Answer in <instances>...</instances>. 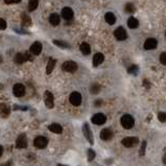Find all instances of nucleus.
<instances>
[{
  "label": "nucleus",
  "instance_id": "29",
  "mask_svg": "<svg viewBox=\"0 0 166 166\" xmlns=\"http://www.w3.org/2000/svg\"><path fill=\"white\" fill-rule=\"evenodd\" d=\"M124 10H126V13L132 14V13H135L136 8H135V6H134V4L129 2V3H126V8H124Z\"/></svg>",
  "mask_w": 166,
  "mask_h": 166
},
{
  "label": "nucleus",
  "instance_id": "38",
  "mask_svg": "<svg viewBox=\"0 0 166 166\" xmlns=\"http://www.w3.org/2000/svg\"><path fill=\"white\" fill-rule=\"evenodd\" d=\"M101 104V101H95V106L96 107H99Z\"/></svg>",
  "mask_w": 166,
  "mask_h": 166
},
{
  "label": "nucleus",
  "instance_id": "2",
  "mask_svg": "<svg viewBox=\"0 0 166 166\" xmlns=\"http://www.w3.org/2000/svg\"><path fill=\"white\" fill-rule=\"evenodd\" d=\"M62 68L66 72L73 73V72H75L77 70V64L75 62H73V61H67V62H65L64 64H63Z\"/></svg>",
  "mask_w": 166,
  "mask_h": 166
},
{
  "label": "nucleus",
  "instance_id": "26",
  "mask_svg": "<svg viewBox=\"0 0 166 166\" xmlns=\"http://www.w3.org/2000/svg\"><path fill=\"white\" fill-rule=\"evenodd\" d=\"M31 24V20L29 18V16H27L26 14H23L22 15V25L23 26H29Z\"/></svg>",
  "mask_w": 166,
  "mask_h": 166
},
{
  "label": "nucleus",
  "instance_id": "4",
  "mask_svg": "<svg viewBox=\"0 0 166 166\" xmlns=\"http://www.w3.org/2000/svg\"><path fill=\"white\" fill-rule=\"evenodd\" d=\"M69 101H70V102H71L72 106H74V107L81 106V93L72 92L71 94H70Z\"/></svg>",
  "mask_w": 166,
  "mask_h": 166
},
{
  "label": "nucleus",
  "instance_id": "41",
  "mask_svg": "<svg viewBox=\"0 0 166 166\" xmlns=\"http://www.w3.org/2000/svg\"><path fill=\"white\" fill-rule=\"evenodd\" d=\"M0 89H2V86L1 85H0Z\"/></svg>",
  "mask_w": 166,
  "mask_h": 166
},
{
  "label": "nucleus",
  "instance_id": "16",
  "mask_svg": "<svg viewBox=\"0 0 166 166\" xmlns=\"http://www.w3.org/2000/svg\"><path fill=\"white\" fill-rule=\"evenodd\" d=\"M104 54L101 53V52H97V53H95L94 56H93V66L97 67V66H99L104 62Z\"/></svg>",
  "mask_w": 166,
  "mask_h": 166
},
{
  "label": "nucleus",
  "instance_id": "40",
  "mask_svg": "<svg viewBox=\"0 0 166 166\" xmlns=\"http://www.w3.org/2000/svg\"><path fill=\"white\" fill-rule=\"evenodd\" d=\"M163 163L166 165V153H165V155L163 156Z\"/></svg>",
  "mask_w": 166,
  "mask_h": 166
},
{
  "label": "nucleus",
  "instance_id": "15",
  "mask_svg": "<svg viewBox=\"0 0 166 166\" xmlns=\"http://www.w3.org/2000/svg\"><path fill=\"white\" fill-rule=\"evenodd\" d=\"M11 113V108L6 104H0V116L3 118L8 117Z\"/></svg>",
  "mask_w": 166,
  "mask_h": 166
},
{
  "label": "nucleus",
  "instance_id": "1",
  "mask_svg": "<svg viewBox=\"0 0 166 166\" xmlns=\"http://www.w3.org/2000/svg\"><path fill=\"white\" fill-rule=\"evenodd\" d=\"M120 122H121V126L126 129H132L134 126V124H135V120H134V118L129 114L122 116L121 119H120Z\"/></svg>",
  "mask_w": 166,
  "mask_h": 166
},
{
  "label": "nucleus",
  "instance_id": "11",
  "mask_svg": "<svg viewBox=\"0 0 166 166\" xmlns=\"http://www.w3.org/2000/svg\"><path fill=\"white\" fill-rule=\"evenodd\" d=\"M114 36L117 40L122 41V40H126V37H128V34H126V29H124L123 27H118L114 31Z\"/></svg>",
  "mask_w": 166,
  "mask_h": 166
},
{
  "label": "nucleus",
  "instance_id": "35",
  "mask_svg": "<svg viewBox=\"0 0 166 166\" xmlns=\"http://www.w3.org/2000/svg\"><path fill=\"white\" fill-rule=\"evenodd\" d=\"M6 28V22L5 20L0 19V30H3V29Z\"/></svg>",
  "mask_w": 166,
  "mask_h": 166
},
{
  "label": "nucleus",
  "instance_id": "12",
  "mask_svg": "<svg viewBox=\"0 0 166 166\" xmlns=\"http://www.w3.org/2000/svg\"><path fill=\"white\" fill-rule=\"evenodd\" d=\"M157 46H158V41H157L156 39H154V38L147 39V40L144 42V48L146 49V50H152V49H155V48H157Z\"/></svg>",
  "mask_w": 166,
  "mask_h": 166
},
{
  "label": "nucleus",
  "instance_id": "36",
  "mask_svg": "<svg viewBox=\"0 0 166 166\" xmlns=\"http://www.w3.org/2000/svg\"><path fill=\"white\" fill-rule=\"evenodd\" d=\"M24 58H25V61H33V56H30V52H24Z\"/></svg>",
  "mask_w": 166,
  "mask_h": 166
},
{
  "label": "nucleus",
  "instance_id": "43",
  "mask_svg": "<svg viewBox=\"0 0 166 166\" xmlns=\"http://www.w3.org/2000/svg\"><path fill=\"white\" fill-rule=\"evenodd\" d=\"M0 62H1V58H0Z\"/></svg>",
  "mask_w": 166,
  "mask_h": 166
},
{
  "label": "nucleus",
  "instance_id": "7",
  "mask_svg": "<svg viewBox=\"0 0 166 166\" xmlns=\"http://www.w3.org/2000/svg\"><path fill=\"white\" fill-rule=\"evenodd\" d=\"M13 92L15 96L22 97L24 94H25V87H24L22 84H16L13 88Z\"/></svg>",
  "mask_w": 166,
  "mask_h": 166
},
{
  "label": "nucleus",
  "instance_id": "22",
  "mask_svg": "<svg viewBox=\"0 0 166 166\" xmlns=\"http://www.w3.org/2000/svg\"><path fill=\"white\" fill-rule=\"evenodd\" d=\"M79 49H81V51L83 52L85 56H87V54H89L90 52H91V47H90V45L88 44V43H86V42H84V43H81V47H79Z\"/></svg>",
  "mask_w": 166,
  "mask_h": 166
},
{
  "label": "nucleus",
  "instance_id": "5",
  "mask_svg": "<svg viewBox=\"0 0 166 166\" xmlns=\"http://www.w3.org/2000/svg\"><path fill=\"white\" fill-rule=\"evenodd\" d=\"M48 144V139L46 137H43V136H39L34 141V145H35L37 148H44V147L47 146Z\"/></svg>",
  "mask_w": 166,
  "mask_h": 166
},
{
  "label": "nucleus",
  "instance_id": "27",
  "mask_svg": "<svg viewBox=\"0 0 166 166\" xmlns=\"http://www.w3.org/2000/svg\"><path fill=\"white\" fill-rule=\"evenodd\" d=\"M90 91L92 94H97V93L101 91V86H99L98 84H93L90 88Z\"/></svg>",
  "mask_w": 166,
  "mask_h": 166
},
{
  "label": "nucleus",
  "instance_id": "20",
  "mask_svg": "<svg viewBox=\"0 0 166 166\" xmlns=\"http://www.w3.org/2000/svg\"><path fill=\"white\" fill-rule=\"evenodd\" d=\"M104 19H106V22L110 25H113V24L116 22V17L113 13H107L106 16H104Z\"/></svg>",
  "mask_w": 166,
  "mask_h": 166
},
{
  "label": "nucleus",
  "instance_id": "3",
  "mask_svg": "<svg viewBox=\"0 0 166 166\" xmlns=\"http://www.w3.org/2000/svg\"><path fill=\"white\" fill-rule=\"evenodd\" d=\"M138 142H139V139H138L137 137H126L121 141L122 145L128 147V148H129V147H134L135 145L138 144Z\"/></svg>",
  "mask_w": 166,
  "mask_h": 166
},
{
  "label": "nucleus",
  "instance_id": "8",
  "mask_svg": "<svg viewBox=\"0 0 166 166\" xmlns=\"http://www.w3.org/2000/svg\"><path fill=\"white\" fill-rule=\"evenodd\" d=\"M44 101L45 104L48 109H52L54 107V102H53V95H52L51 92L49 91H46L44 94Z\"/></svg>",
  "mask_w": 166,
  "mask_h": 166
},
{
  "label": "nucleus",
  "instance_id": "33",
  "mask_svg": "<svg viewBox=\"0 0 166 166\" xmlns=\"http://www.w3.org/2000/svg\"><path fill=\"white\" fill-rule=\"evenodd\" d=\"M158 119L160 120L161 122H166V113L160 112L158 114Z\"/></svg>",
  "mask_w": 166,
  "mask_h": 166
},
{
  "label": "nucleus",
  "instance_id": "44",
  "mask_svg": "<svg viewBox=\"0 0 166 166\" xmlns=\"http://www.w3.org/2000/svg\"><path fill=\"white\" fill-rule=\"evenodd\" d=\"M165 36H166V33H165Z\"/></svg>",
  "mask_w": 166,
  "mask_h": 166
},
{
  "label": "nucleus",
  "instance_id": "31",
  "mask_svg": "<svg viewBox=\"0 0 166 166\" xmlns=\"http://www.w3.org/2000/svg\"><path fill=\"white\" fill-rule=\"evenodd\" d=\"M145 149H146V142H145V141H143L142 144H141L140 152H139V155H140L141 157L144 156V154H145Z\"/></svg>",
  "mask_w": 166,
  "mask_h": 166
},
{
  "label": "nucleus",
  "instance_id": "25",
  "mask_svg": "<svg viewBox=\"0 0 166 166\" xmlns=\"http://www.w3.org/2000/svg\"><path fill=\"white\" fill-rule=\"evenodd\" d=\"M14 61H15L16 64H23L24 62H25V58H24V54L23 53H17L15 56V59H14Z\"/></svg>",
  "mask_w": 166,
  "mask_h": 166
},
{
  "label": "nucleus",
  "instance_id": "9",
  "mask_svg": "<svg viewBox=\"0 0 166 166\" xmlns=\"http://www.w3.org/2000/svg\"><path fill=\"white\" fill-rule=\"evenodd\" d=\"M91 120H92V122L94 124L101 126V124H104V122H106L107 117H106V115H104L102 113H97V114H95L94 116H93Z\"/></svg>",
  "mask_w": 166,
  "mask_h": 166
},
{
  "label": "nucleus",
  "instance_id": "37",
  "mask_svg": "<svg viewBox=\"0 0 166 166\" xmlns=\"http://www.w3.org/2000/svg\"><path fill=\"white\" fill-rule=\"evenodd\" d=\"M6 4H14V3H19L21 2V0H4Z\"/></svg>",
  "mask_w": 166,
  "mask_h": 166
},
{
  "label": "nucleus",
  "instance_id": "6",
  "mask_svg": "<svg viewBox=\"0 0 166 166\" xmlns=\"http://www.w3.org/2000/svg\"><path fill=\"white\" fill-rule=\"evenodd\" d=\"M27 146V139L25 134H21L18 136L17 140H16V147L17 148H25Z\"/></svg>",
  "mask_w": 166,
  "mask_h": 166
},
{
  "label": "nucleus",
  "instance_id": "42",
  "mask_svg": "<svg viewBox=\"0 0 166 166\" xmlns=\"http://www.w3.org/2000/svg\"><path fill=\"white\" fill-rule=\"evenodd\" d=\"M59 166H63V165L62 164H59Z\"/></svg>",
  "mask_w": 166,
  "mask_h": 166
},
{
  "label": "nucleus",
  "instance_id": "23",
  "mask_svg": "<svg viewBox=\"0 0 166 166\" xmlns=\"http://www.w3.org/2000/svg\"><path fill=\"white\" fill-rule=\"evenodd\" d=\"M56 61L53 60V59H50L48 62V64H47V67H46V73L47 74H50L52 72V70L54 69V66H56Z\"/></svg>",
  "mask_w": 166,
  "mask_h": 166
},
{
  "label": "nucleus",
  "instance_id": "34",
  "mask_svg": "<svg viewBox=\"0 0 166 166\" xmlns=\"http://www.w3.org/2000/svg\"><path fill=\"white\" fill-rule=\"evenodd\" d=\"M160 63L162 65H166V52H163L160 56Z\"/></svg>",
  "mask_w": 166,
  "mask_h": 166
},
{
  "label": "nucleus",
  "instance_id": "19",
  "mask_svg": "<svg viewBox=\"0 0 166 166\" xmlns=\"http://www.w3.org/2000/svg\"><path fill=\"white\" fill-rule=\"evenodd\" d=\"M60 16L58 15V14H51L50 15V17H49V22H50V24L51 25H53V26H56V25H59L60 24Z\"/></svg>",
  "mask_w": 166,
  "mask_h": 166
},
{
  "label": "nucleus",
  "instance_id": "13",
  "mask_svg": "<svg viewBox=\"0 0 166 166\" xmlns=\"http://www.w3.org/2000/svg\"><path fill=\"white\" fill-rule=\"evenodd\" d=\"M30 53L34 54V56H39L42 51V44L40 42H35L33 45L30 46Z\"/></svg>",
  "mask_w": 166,
  "mask_h": 166
},
{
  "label": "nucleus",
  "instance_id": "28",
  "mask_svg": "<svg viewBox=\"0 0 166 166\" xmlns=\"http://www.w3.org/2000/svg\"><path fill=\"white\" fill-rule=\"evenodd\" d=\"M53 44H56L58 47H61V48H68L69 45L67 44L66 42H63V41H59V40H54Z\"/></svg>",
  "mask_w": 166,
  "mask_h": 166
},
{
  "label": "nucleus",
  "instance_id": "21",
  "mask_svg": "<svg viewBox=\"0 0 166 166\" xmlns=\"http://www.w3.org/2000/svg\"><path fill=\"white\" fill-rule=\"evenodd\" d=\"M128 25H129V28L135 29V28H137L138 25H139V22H138V20L136 19V18L129 17V20H128Z\"/></svg>",
  "mask_w": 166,
  "mask_h": 166
},
{
  "label": "nucleus",
  "instance_id": "39",
  "mask_svg": "<svg viewBox=\"0 0 166 166\" xmlns=\"http://www.w3.org/2000/svg\"><path fill=\"white\" fill-rule=\"evenodd\" d=\"M2 153H3V147H2L1 145H0V157L2 156Z\"/></svg>",
  "mask_w": 166,
  "mask_h": 166
},
{
  "label": "nucleus",
  "instance_id": "32",
  "mask_svg": "<svg viewBox=\"0 0 166 166\" xmlns=\"http://www.w3.org/2000/svg\"><path fill=\"white\" fill-rule=\"evenodd\" d=\"M94 158H95V152L93 151V149H89V151H88V160L92 161L94 160Z\"/></svg>",
  "mask_w": 166,
  "mask_h": 166
},
{
  "label": "nucleus",
  "instance_id": "30",
  "mask_svg": "<svg viewBox=\"0 0 166 166\" xmlns=\"http://www.w3.org/2000/svg\"><path fill=\"white\" fill-rule=\"evenodd\" d=\"M129 74H133V75H136V74L138 73V71H139V67L136 65H132L131 67L129 68Z\"/></svg>",
  "mask_w": 166,
  "mask_h": 166
},
{
  "label": "nucleus",
  "instance_id": "18",
  "mask_svg": "<svg viewBox=\"0 0 166 166\" xmlns=\"http://www.w3.org/2000/svg\"><path fill=\"white\" fill-rule=\"evenodd\" d=\"M48 129L54 134H62L63 128L59 123H52L50 126H48Z\"/></svg>",
  "mask_w": 166,
  "mask_h": 166
},
{
  "label": "nucleus",
  "instance_id": "17",
  "mask_svg": "<svg viewBox=\"0 0 166 166\" xmlns=\"http://www.w3.org/2000/svg\"><path fill=\"white\" fill-rule=\"evenodd\" d=\"M62 17L66 20H70L73 17V11L70 8H64L62 10Z\"/></svg>",
  "mask_w": 166,
  "mask_h": 166
},
{
  "label": "nucleus",
  "instance_id": "10",
  "mask_svg": "<svg viewBox=\"0 0 166 166\" xmlns=\"http://www.w3.org/2000/svg\"><path fill=\"white\" fill-rule=\"evenodd\" d=\"M83 133H84V135H85L86 139L89 141L90 144H93V142H94V141H93V135H92V132H91V129H90V126H89V124L88 123L84 124Z\"/></svg>",
  "mask_w": 166,
  "mask_h": 166
},
{
  "label": "nucleus",
  "instance_id": "14",
  "mask_svg": "<svg viewBox=\"0 0 166 166\" xmlns=\"http://www.w3.org/2000/svg\"><path fill=\"white\" fill-rule=\"evenodd\" d=\"M113 137V132L110 129H104L101 132V138L104 141H109Z\"/></svg>",
  "mask_w": 166,
  "mask_h": 166
},
{
  "label": "nucleus",
  "instance_id": "24",
  "mask_svg": "<svg viewBox=\"0 0 166 166\" xmlns=\"http://www.w3.org/2000/svg\"><path fill=\"white\" fill-rule=\"evenodd\" d=\"M39 5V0H29L28 2V11L29 12H34Z\"/></svg>",
  "mask_w": 166,
  "mask_h": 166
}]
</instances>
